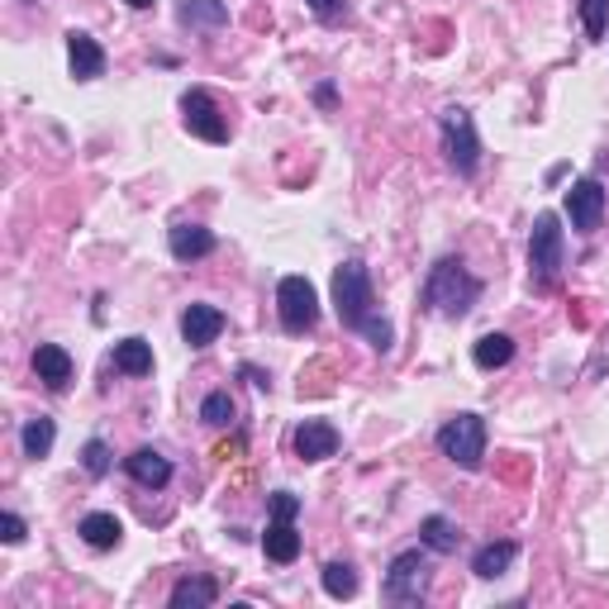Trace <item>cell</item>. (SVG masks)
<instances>
[{"label":"cell","mask_w":609,"mask_h":609,"mask_svg":"<svg viewBox=\"0 0 609 609\" xmlns=\"http://www.w3.org/2000/svg\"><path fill=\"white\" fill-rule=\"evenodd\" d=\"M106 48L86 34V29H67V67H71V77L77 81H96V77H106Z\"/></svg>","instance_id":"10"},{"label":"cell","mask_w":609,"mask_h":609,"mask_svg":"<svg viewBox=\"0 0 609 609\" xmlns=\"http://www.w3.org/2000/svg\"><path fill=\"white\" fill-rule=\"evenodd\" d=\"M357 333H362V339H367V343H372L381 357L390 353V347H396V324H390V319H386L381 310H376V314H372V319H367V324H362Z\"/></svg>","instance_id":"27"},{"label":"cell","mask_w":609,"mask_h":609,"mask_svg":"<svg viewBox=\"0 0 609 609\" xmlns=\"http://www.w3.org/2000/svg\"><path fill=\"white\" fill-rule=\"evenodd\" d=\"M124 5H129V10H148L153 0H124Z\"/></svg>","instance_id":"35"},{"label":"cell","mask_w":609,"mask_h":609,"mask_svg":"<svg viewBox=\"0 0 609 609\" xmlns=\"http://www.w3.org/2000/svg\"><path fill=\"white\" fill-rule=\"evenodd\" d=\"M124 472L134 476L139 486H148V490H163L171 481V462L157 453V447H134V453L124 457Z\"/></svg>","instance_id":"15"},{"label":"cell","mask_w":609,"mask_h":609,"mask_svg":"<svg viewBox=\"0 0 609 609\" xmlns=\"http://www.w3.org/2000/svg\"><path fill=\"white\" fill-rule=\"evenodd\" d=\"M239 419V405L229 390H210L206 400H200V424H210V429H229Z\"/></svg>","instance_id":"26"},{"label":"cell","mask_w":609,"mask_h":609,"mask_svg":"<svg viewBox=\"0 0 609 609\" xmlns=\"http://www.w3.org/2000/svg\"><path fill=\"white\" fill-rule=\"evenodd\" d=\"M0 539H5L10 547H14V543H24V519H20V514H10V510L0 514Z\"/></svg>","instance_id":"31"},{"label":"cell","mask_w":609,"mask_h":609,"mask_svg":"<svg viewBox=\"0 0 609 609\" xmlns=\"http://www.w3.org/2000/svg\"><path fill=\"white\" fill-rule=\"evenodd\" d=\"M243 376H248V386H257V390H272V376L267 372H257V367H239Z\"/></svg>","instance_id":"34"},{"label":"cell","mask_w":609,"mask_h":609,"mask_svg":"<svg viewBox=\"0 0 609 609\" xmlns=\"http://www.w3.org/2000/svg\"><path fill=\"white\" fill-rule=\"evenodd\" d=\"M567 220L576 234H600V224H605V186L596 177H582L567 191Z\"/></svg>","instance_id":"9"},{"label":"cell","mask_w":609,"mask_h":609,"mask_svg":"<svg viewBox=\"0 0 609 609\" xmlns=\"http://www.w3.org/2000/svg\"><path fill=\"white\" fill-rule=\"evenodd\" d=\"M53 443H57V424L48 414H34V419H24V429H20V447H24V457H34L43 462L53 453Z\"/></svg>","instance_id":"23"},{"label":"cell","mask_w":609,"mask_h":609,"mask_svg":"<svg viewBox=\"0 0 609 609\" xmlns=\"http://www.w3.org/2000/svg\"><path fill=\"white\" fill-rule=\"evenodd\" d=\"M114 372L148 376L153 372V343L148 339H120V343H114Z\"/></svg>","instance_id":"24"},{"label":"cell","mask_w":609,"mask_h":609,"mask_svg":"<svg viewBox=\"0 0 609 609\" xmlns=\"http://www.w3.org/2000/svg\"><path fill=\"white\" fill-rule=\"evenodd\" d=\"M319 582H324V596H333V600L357 596V567L353 562H329V567L319 572Z\"/></svg>","instance_id":"25"},{"label":"cell","mask_w":609,"mask_h":609,"mask_svg":"<svg viewBox=\"0 0 609 609\" xmlns=\"http://www.w3.org/2000/svg\"><path fill=\"white\" fill-rule=\"evenodd\" d=\"M167 248L177 263H200V257H210L220 248V239H214V229H206V224H171Z\"/></svg>","instance_id":"13"},{"label":"cell","mask_w":609,"mask_h":609,"mask_svg":"<svg viewBox=\"0 0 609 609\" xmlns=\"http://www.w3.org/2000/svg\"><path fill=\"white\" fill-rule=\"evenodd\" d=\"M486 419L481 414H453L447 424L439 429V453L447 462H457L462 472H481L486 462Z\"/></svg>","instance_id":"6"},{"label":"cell","mask_w":609,"mask_h":609,"mask_svg":"<svg viewBox=\"0 0 609 609\" xmlns=\"http://www.w3.org/2000/svg\"><path fill=\"white\" fill-rule=\"evenodd\" d=\"M34 372H38V381L48 386V390H67L71 386V353L67 347H57V343H38L34 347Z\"/></svg>","instance_id":"14"},{"label":"cell","mask_w":609,"mask_h":609,"mask_svg":"<svg viewBox=\"0 0 609 609\" xmlns=\"http://www.w3.org/2000/svg\"><path fill=\"white\" fill-rule=\"evenodd\" d=\"M277 319L286 333H310L319 324V291L304 277H281L277 286Z\"/></svg>","instance_id":"7"},{"label":"cell","mask_w":609,"mask_h":609,"mask_svg":"<svg viewBox=\"0 0 609 609\" xmlns=\"http://www.w3.org/2000/svg\"><path fill=\"white\" fill-rule=\"evenodd\" d=\"M481 300V277H472L462 257H439L429 267V281L419 291V304L439 319H467Z\"/></svg>","instance_id":"1"},{"label":"cell","mask_w":609,"mask_h":609,"mask_svg":"<svg viewBox=\"0 0 609 609\" xmlns=\"http://www.w3.org/2000/svg\"><path fill=\"white\" fill-rule=\"evenodd\" d=\"M339 429L329 424V419H304V424L296 429V439H291V447H296V457L300 462H329L333 453H339Z\"/></svg>","instance_id":"11"},{"label":"cell","mask_w":609,"mask_h":609,"mask_svg":"<svg viewBox=\"0 0 609 609\" xmlns=\"http://www.w3.org/2000/svg\"><path fill=\"white\" fill-rule=\"evenodd\" d=\"M333 310H339L343 329H362L376 314V296H372V272H367V263L347 257V263L333 272Z\"/></svg>","instance_id":"3"},{"label":"cell","mask_w":609,"mask_h":609,"mask_svg":"<svg viewBox=\"0 0 609 609\" xmlns=\"http://www.w3.org/2000/svg\"><path fill=\"white\" fill-rule=\"evenodd\" d=\"M304 5H310L319 20H339V14H343V0H304Z\"/></svg>","instance_id":"32"},{"label":"cell","mask_w":609,"mask_h":609,"mask_svg":"<svg viewBox=\"0 0 609 609\" xmlns=\"http://www.w3.org/2000/svg\"><path fill=\"white\" fill-rule=\"evenodd\" d=\"M263 553H267V562H277V567H291V562L300 557L296 519H272L267 533H263Z\"/></svg>","instance_id":"16"},{"label":"cell","mask_w":609,"mask_h":609,"mask_svg":"<svg viewBox=\"0 0 609 609\" xmlns=\"http://www.w3.org/2000/svg\"><path fill=\"white\" fill-rule=\"evenodd\" d=\"M77 533H81V543H86V547H96V553H110V547H120V543H124V524H120L114 514H106V510L86 514L81 524H77Z\"/></svg>","instance_id":"17"},{"label":"cell","mask_w":609,"mask_h":609,"mask_svg":"<svg viewBox=\"0 0 609 609\" xmlns=\"http://www.w3.org/2000/svg\"><path fill=\"white\" fill-rule=\"evenodd\" d=\"M514 557H519V543L510 539H500V543H486V547H476V557H472V572L481 576V582H496V576H505L514 567Z\"/></svg>","instance_id":"19"},{"label":"cell","mask_w":609,"mask_h":609,"mask_svg":"<svg viewBox=\"0 0 609 609\" xmlns=\"http://www.w3.org/2000/svg\"><path fill=\"white\" fill-rule=\"evenodd\" d=\"M429 582H433V572H429V547L419 543V547H405V553L390 557V567H386V600L390 605H424L429 596Z\"/></svg>","instance_id":"5"},{"label":"cell","mask_w":609,"mask_h":609,"mask_svg":"<svg viewBox=\"0 0 609 609\" xmlns=\"http://www.w3.org/2000/svg\"><path fill=\"white\" fill-rule=\"evenodd\" d=\"M472 362L481 372L510 367V362H514V339H510V333H481V339L472 343Z\"/></svg>","instance_id":"21"},{"label":"cell","mask_w":609,"mask_h":609,"mask_svg":"<svg viewBox=\"0 0 609 609\" xmlns=\"http://www.w3.org/2000/svg\"><path fill=\"white\" fill-rule=\"evenodd\" d=\"M224 333V310H214V304H186L181 310V339L186 347H210L214 339Z\"/></svg>","instance_id":"12"},{"label":"cell","mask_w":609,"mask_h":609,"mask_svg":"<svg viewBox=\"0 0 609 609\" xmlns=\"http://www.w3.org/2000/svg\"><path fill=\"white\" fill-rule=\"evenodd\" d=\"M582 24H586V38H605L609 34V0H582Z\"/></svg>","instance_id":"28"},{"label":"cell","mask_w":609,"mask_h":609,"mask_svg":"<svg viewBox=\"0 0 609 609\" xmlns=\"http://www.w3.org/2000/svg\"><path fill=\"white\" fill-rule=\"evenodd\" d=\"M177 20L186 29H224L229 24V5H224V0H181Z\"/></svg>","instance_id":"22"},{"label":"cell","mask_w":609,"mask_h":609,"mask_svg":"<svg viewBox=\"0 0 609 609\" xmlns=\"http://www.w3.org/2000/svg\"><path fill=\"white\" fill-rule=\"evenodd\" d=\"M562 263H567V239H562V220L553 210H543L529 229V286L539 296L557 291Z\"/></svg>","instance_id":"2"},{"label":"cell","mask_w":609,"mask_h":609,"mask_svg":"<svg viewBox=\"0 0 609 609\" xmlns=\"http://www.w3.org/2000/svg\"><path fill=\"white\" fill-rule=\"evenodd\" d=\"M110 447H106V439H86V447H81V467H86V476H96V481H100V476H106L110 472Z\"/></svg>","instance_id":"29"},{"label":"cell","mask_w":609,"mask_h":609,"mask_svg":"<svg viewBox=\"0 0 609 609\" xmlns=\"http://www.w3.org/2000/svg\"><path fill=\"white\" fill-rule=\"evenodd\" d=\"M314 100H319L324 110H333V106H339V91H333L329 81H319V86H314Z\"/></svg>","instance_id":"33"},{"label":"cell","mask_w":609,"mask_h":609,"mask_svg":"<svg viewBox=\"0 0 609 609\" xmlns=\"http://www.w3.org/2000/svg\"><path fill=\"white\" fill-rule=\"evenodd\" d=\"M439 143H443L447 167H453L457 177H476V167H481V139H476L472 110L447 106V110L439 114Z\"/></svg>","instance_id":"4"},{"label":"cell","mask_w":609,"mask_h":609,"mask_svg":"<svg viewBox=\"0 0 609 609\" xmlns=\"http://www.w3.org/2000/svg\"><path fill=\"white\" fill-rule=\"evenodd\" d=\"M214 600H220V586H214L210 576H181L167 596L171 609H210Z\"/></svg>","instance_id":"20"},{"label":"cell","mask_w":609,"mask_h":609,"mask_svg":"<svg viewBox=\"0 0 609 609\" xmlns=\"http://www.w3.org/2000/svg\"><path fill=\"white\" fill-rule=\"evenodd\" d=\"M181 124H186V134H196L206 143H229V120L220 114V106H214V96L200 91V86H191V91L181 96Z\"/></svg>","instance_id":"8"},{"label":"cell","mask_w":609,"mask_h":609,"mask_svg":"<svg viewBox=\"0 0 609 609\" xmlns=\"http://www.w3.org/2000/svg\"><path fill=\"white\" fill-rule=\"evenodd\" d=\"M267 510H272V519H296L300 514V496H291V490H272Z\"/></svg>","instance_id":"30"},{"label":"cell","mask_w":609,"mask_h":609,"mask_svg":"<svg viewBox=\"0 0 609 609\" xmlns=\"http://www.w3.org/2000/svg\"><path fill=\"white\" fill-rule=\"evenodd\" d=\"M419 543H424L429 553H439V557H453L462 547V533H457V524L447 514H429V519H419Z\"/></svg>","instance_id":"18"}]
</instances>
